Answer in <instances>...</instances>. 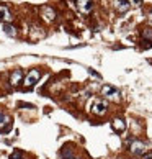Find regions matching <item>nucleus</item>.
Listing matches in <instances>:
<instances>
[{
    "label": "nucleus",
    "mask_w": 152,
    "mask_h": 159,
    "mask_svg": "<svg viewBox=\"0 0 152 159\" xmlns=\"http://www.w3.org/2000/svg\"><path fill=\"white\" fill-rule=\"evenodd\" d=\"M39 77H41V72H39V70H38V69H31L30 72L26 74L25 80H23V84H25L26 89H31V87L36 85V82L39 80Z\"/></svg>",
    "instance_id": "nucleus-1"
},
{
    "label": "nucleus",
    "mask_w": 152,
    "mask_h": 159,
    "mask_svg": "<svg viewBox=\"0 0 152 159\" xmlns=\"http://www.w3.org/2000/svg\"><path fill=\"white\" fill-rule=\"evenodd\" d=\"M106 108H108V103L105 100H93V103L90 105V110L93 111L95 115H105L106 113Z\"/></svg>",
    "instance_id": "nucleus-2"
},
{
    "label": "nucleus",
    "mask_w": 152,
    "mask_h": 159,
    "mask_svg": "<svg viewBox=\"0 0 152 159\" xmlns=\"http://www.w3.org/2000/svg\"><path fill=\"white\" fill-rule=\"evenodd\" d=\"M102 93H103L106 98H111V100H118V98H119V90L116 89V87L110 85V84H106V85L102 87Z\"/></svg>",
    "instance_id": "nucleus-3"
},
{
    "label": "nucleus",
    "mask_w": 152,
    "mask_h": 159,
    "mask_svg": "<svg viewBox=\"0 0 152 159\" xmlns=\"http://www.w3.org/2000/svg\"><path fill=\"white\" fill-rule=\"evenodd\" d=\"M77 8L82 13H90L93 10V0H77Z\"/></svg>",
    "instance_id": "nucleus-4"
},
{
    "label": "nucleus",
    "mask_w": 152,
    "mask_h": 159,
    "mask_svg": "<svg viewBox=\"0 0 152 159\" xmlns=\"http://www.w3.org/2000/svg\"><path fill=\"white\" fill-rule=\"evenodd\" d=\"M41 11H43V18H44V21L51 23V21L56 20V11L52 10V7H43V8H41Z\"/></svg>",
    "instance_id": "nucleus-5"
},
{
    "label": "nucleus",
    "mask_w": 152,
    "mask_h": 159,
    "mask_svg": "<svg viewBox=\"0 0 152 159\" xmlns=\"http://www.w3.org/2000/svg\"><path fill=\"white\" fill-rule=\"evenodd\" d=\"M129 149H131V152H134V154H144L145 144L142 143V141H132V143L129 144Z\"/></svg>",
    "instance_id": "nucleus-6"
},
{
    "label": "nucleus",
    "mask_w": 152,
    "mask_h": 159,
    "mask_svg": "<svg viewBox=\"0 0 152 159\" xmlns=\"http://www.w3.org/2000/svg\"><path fill=\"white\" fill-rule=\"evenodd\" d=\"M21 80H25V79H23V72H21L20 69L13 70V74L10 75V84L13 85V87H16V85H18Z\"/></svg>",
    "instance_id": "nucleus-7"
},
{
    "label": "nucleus",
    "mask_w": 152,
    "mask_h": 159,
    "mask_svg": "<svg viewBox=\"0 0 152 159\" xmlns=\"http://www.w3.org/2000/svg\"><path fill=\"white\" fill-rule=\"evenodd\" d=\"M115 7H116V10H118L119 13H126V11L129 10L131 3H129V0H116Z\"/></svg>",
    "instance_id": "nucleus-8"
},
{
    "label": "nucleus",
    "mask_w": 152,
    "mask_h": 159,
    "mask_svg": "<svg viewBox=\"0 0 152 159\" xmlns=\"http://www.w3.org/2000/svg\"><path fill=\"white\" fill-rule=\"evenodd\" d=\"M11 13L8 11V8L5 7V5H0V21H3V23H8V21H11Z\"/></svg>",
    "instance_id": "nucleus-9"
},
{
    "label": "nucleus",
    "mask_w": 152,
    "mask_h": 159,
    "mask_svg": "<svg viewBox=\"0 0 152 159\" xmlns=\"http://www.w3.org/2000/svg\"><path fill=\"white\" fill-rule=\"evenodd\" d=\"M111 126H113V129L115 131H124L126 129V123H124V120L123 118H115L113 120V123H111Z\"/></svg>",
    "instance_id": "nucleus-10"
},
{
    "label": "nucleus",
    "mask_w": 152,
    "mask_h": 159,
    "mask_svg": "<svg viewBox=\"0 0 152 159\" xmlns=\"http://www.w3.org/2000/svg\"><path fill=\"white\" fill-rule=\"evenodd\" d=\"M142 38H144V43H147V44H145V48H150V46H152V30H150V28L142 30Z\"/></svg>",
    "instance_id": "nucleus-11"
},
{
    "label": "nucleus",
    "mask_w": 152,
    "mask_h": 159,
    "mask_svg": "<svg viewBox=\"0 0 152 159\" xmlns=\"http://www.w3.org/2000/svg\"><path fill=\"white\" fill-rule=\"evenodd\" d=\"M3 33L7 36H16V28L10 23H3Z\"/></svg>",
    "instance_id": "nucleus-12"
},
{
    "label": "nucleus",
    "mask_w": 152,
    "mask_h": 159,
    "mask_svg": "<svg viewBox=\"0 0 152 159\" xmlns=\"http://www.w3.org/2000/svg\"><path fill=\"white\" fill-rule=\"evenodd\" d=\"M61 154H62V157H66V159H74V151H72V148H69V146H64Z\"/></svg>",
    "instance_id": "nucleus-13"
},
{
    "label": "nucleus",
    "mask_w": 152,
    "mask_h": 159,
    "mask_svg": "<svg viewBox=\"0 0 152 159\" xmlns=\"http://www.w3.org/2000/svg\"><path fill=\"white\" fill-rule=\"evenodd\" d=\"M8 159H25V156H23V152H21V151L15 149V151L10 154V157H8Z\"/></svg>",
    "instance_id": "nucleus-14"
},
{
    "label": "nucleus",
    "mask_w": 152,
    "mask_h": 159,
    "mask_svg": "<svg viewBox=\"0 0 152 159\" xmlns=\"http://www.w3.org/2000/svg\"><path fill=\"white\" fill-rule=\"evenodd\" d=\"M7 123H10V118L5 113H0V126L2 125H7Z\"/></svg>",
    "instance_id": "nucleus-15"
},
{
    "label": "nucleus",
    "mask_w": 152,
    "mask_h": 159,
    "mask_svg": "<svg viewBox=\"0 0 152 159\" xmlns=\"http://www.w3.org/2000/svg\"><path fill=\"white\" fill-rule=\"evenodd\" d=\"M129 3H132V5H141L142 0H129Z\"/></svg>",
    "instance_id": "nucleus-16"
},
{
    "label": "nucleus",
    "mask_w": 152,
    "mask_h": 159,
    "mask_svg": "<svg viewBox=\"0 0 152 159\" xmlns=\"http://www.w3.org/2000/svg\"><path fill=\"white\" fill-rule=\"evenodd\" d=\"M149 21L152 23V11H150V13H149Z\"/></svg>",
    "instance_id": "nucleus-17"
}]
</instances>
